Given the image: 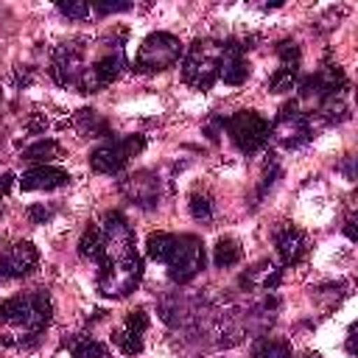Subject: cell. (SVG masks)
<instances>
[{"mask_svg":"<svg viewBox=\"0 0 358 358\" xmlns=\"http://www.w3.org/2000/svg\"><path fill=\"white\" fill-rule=\"evenodd\" d=\"M59 157H62V145L56 140H36L34 145H28L22 151V159L25 162H36V165H50Z\"/></svg>","mask_w":358,"mask_h":358,"instance_id":"cell-18","label":"cell"},{"mask_svg":"<svg viewBox=\"0 0 358 358\" xmlns=\"http://www.w3.org/2000/svg\"><path fill=\"white\" fill-rule=\"evenodd\" d=\"M39 263V252L31 241H20L14 246H8L0 257V277H8V280H20V277H28Z\"/></svg>","mask_w":358,"mask_h":358,"instance_id":"cell-12","label":"cell"},{"mask_svg":"<svg viewBox=\"0 0 358 358\" xmlns=\"http://www.w3.org/2000/svg\"><path fill=\"white\" fill-rule=\"evenodd\" d=\"M218 64H221V42L196 39L182 56V81L193 90L207 92L218 81Z\"/></svg>","mask_w":358,"mask_h":358,"instance_id":"cell-3","label":"cell"},{"mask_svg":"<svg viewBox=\"0 0 358 358\" xmlns=\"http://www.w3.org/2000/svg\"><path fill=\"white\" fill-rule=\"evenodd\" d=\"M246 48L238 39L221 42V64H218V78L229 87H241L249 78V62H246Z\"/></svg>","mask_w":358,"mask_h":358,"instance_id":"cell-13","label":"cell"},{"mask_svg":"<svg viewBox=\"0 0 358 358\" xmlns=\"http://www.w3.org/2000/svg\"><path fill=\"white\" fill-rule=\"evenodd\" d=\"M182 56H185V48L179 42V36H173L168 31H157L143 39L137 59H134V70L145 73V76L162 73V70H171Z\"/></svg>","mask_w":358,"mask_h":358,"instance_id":"cell-4","label":"cell"},{"mask_svg":"<svg viewBox=\"0 0 358 358\" xmlns=\"http://www.w3.org/2000/svg\"><path fill=\"white\" fill-rule=\"evenodd\" d=\"M252 358H291V344L282 338H257L252 347Z\"/></svg>","mask_w":358,"mask_h":358,"instance_id":"cell-22","label":"cell"},{"mask_svg":"<svg viewBox=\"0 0 358 358\" xmlns=\"http://www.w3.org/2000/svg\"><path fill=\"white\" fill-rule=\"evenodd\" d=\"M76 129L84 134V137H109V123L95 112V109H78L76 115Z\"/></svg>","mask_w":358,"mask_h":358,"instance_id":"cell-17","label":"cell"},{"mask_svg":"<svg viewBox=\"0 0 358 358\" xmlns=\"http://www.w3.org/2000/svg\"><path fill=\"white\" fill-rule=\"evenodd\" d=\"M274 243H277V255H280V263L282 266H296L308 255V238H305V232L296 229V227H291V224L282 227V229H277Z\"/></svg>","mask_w":358,"mask_h":358,"instance_id":"cell-16","label":"cell"},{"mask_svg":"<svg viewBox=\"0 0 358 358\" xmlns=\"http://www.w3.org/2000/svg\"><path fill=\"white\" fill-rule=\"evenodd\" d=\"M59 11L67 17V20H87L92 6L84 3V0H67V3H59Z\"/></svg>","mask_w":358,"mask_h":358,"instance_id":"cell-27","label":"cell"},{"mask_svg":"<svg viewBox=\"0 0 358 358\" xmlns=\"http://www.w3.org/2000/svg\"><path fill=\"white\" fill-rule=\"evenodd\" d=\"M241 255H243L241 243H238L235 238H229V235L218 238V243L213 246V263H215V268H229V266H235V263L241 260Z\"/></svg>","mask_w":358,"mask_h":358,"instance_id":"cell-19","label":"cell"},{"mask_svg":"<svg viewBox=\"0 0 358 358\" xmlns=\"http://www.w3.org/2000/svg\"><path fill=\"white\" fill-rule=\"evenodd\" d=\"M190 215L196 221H210L213 218V201L207 193H193L190 196Z\"/></svg>","mask_w":358,"mask_h":358,"instance_id":"cell-26","label":"cell"},{"mask_svg":"<svg viewBox=\"0 0 358 358\" xmlns=\"http://www.w3.org/2000/svg\"><path fill=\"white\" fill-rule=\"evenodd\" d=\"M168 277L179 285L190 282L201 268H204V243L199 235H190V232H182L176 235L173 241V252L168 257Z\"/></svg>","mask_w":358,"mask_h":358,"instance_id":"cell-7","label":"cell"},{"mask_svg":"<svg viewBox=\"0 0 358 358\" xmlns=\"http://www.w3.org/2000/svg\"><path fill=\"white\" fill-rule=\"evenodd\" d=\"M145 148V137L143 134H126V137H112L103 145H98L90 154V168L95 173H120L131 157H137Z\"/></svg>","mask_w":358,"mask_h":358,"instance_id":"cell-6","label":"cell"},{"mask_svg":"<svg viewBox=\"0 0 358 358\" xmlns=\"http://www.w3.org/2000/svg\"><path fill=\"white\" fill-rule=\"evenodd\" d=\"M50 215H53V213H50L48 207H42V204H34V207H28V218H31L34 224H45Z\"/></svg>","mask_w":358,"mask_h":358,"instance_id":"cell-29","label":"cell"},{"mask_svg":"<svg viewBox=\"0 0 358 358\" xmlns=\"http://www.w3.org/2000/svg\"><path fill=\"white\" fill-rule=\"evenodd\" d=\"M296 73H299V70L277 67V73L268 78V92H288V90H294V84H296Z\"/></svg>","mask_w":358,"mask_h":358,"instance_id":"cell-25","label":"cell"},{"mask_svg":"<svg viewBox=\"0 0 358 358\" xmlns=\"http://www.w3.org/2000/svg\"><path fill=\"white\" fill-rule=\"evenodd\" d=\"M277 56H280V67H285V70H299L302 56H299V48H296L294 39L277 42Z\"/></svg>","mask_w":358,"mask_h":358,"instance_id":"cell-24","label":"cell"},{"mask_svg":"<svg viewBox=\"0 0 358 358\" xmlns=\"http://www.w3.org/2000/svg\"><path fill=\"white\" fill-rule=\"evenodd\" d=\"M313 129H310V117L305 112H299V106L291 101L280 109V115L274 117V123L268 126V137L282 145V148H299L310 140Z\"/></svg>","mask_w":358,"mask_h":358,"instance_id":"cell-8","label":"cell"},{"mask_svg":"<svg viewBox=\"0 0 358 358\" xmlns=\"http://www.w3.org/2000/svg\"><path fill=\"white\" fill-rule=\"evenodd\" d=\"M101 249H103V229H101V224H90V227L81 232L78 255H81L84 260H95V263H98Z\"/></svg>","mask_w":358,"mask_h":358,"instance_id":"cell-20","label":"cell"},{"mask_svg":"<svg viewBox=\"0 0 358 358\" xmlns=\"http://www.w3.org/2000/svg\"><path fill=\"white\" fill-rule=\"evenodd\" d=\"M103 249L98 257V291L112 299L129 296L143 280V257L134 249V232L120 210L101 218Z\"/></svg>","mask_w":358,"mask_h":358,"instance_id":"cell-1","label":"cell"},{"mask_svg":"<svg viewBox=\"0 0 358 358\" xmlns=\"http://www.w3.org/2000/svg\"><path fill=\"white\" fill-rule=\"evenodd\" d=\"M268 126L271 123L255 109H241V112L224 117V129H227L229 140L243 154H257L268 143Z\"/></svg>","mask_w":358,"mask_h":358,"instance_id":"cell-5","label":"cell"},{"mask_svg":"<svg viewBox=\"0 0 358 358\" xmlns=\"http://www.w3.org/2000/svg\"><path fill=\"white\" fill-rule=\"evenodd\" d=\"M84 70H87V62H84V45L81 42H64L53 50L50 76L59 87H76L78 90Z\"/></svg>","mask_w":358,"mask_h":358,"instance_id":"cell-10","label":"cell"},{"mask_svg":"<svg viewBox=\"0 0 358 358\" xmlns=\"http://www.w3.org/2000/svg\"><path fill=\"white\" fill-rule=\"evenodd\" d=\"M131 3H92L95 14H117V11H129Z\"/></svg>","mask_w":358,"mask_h":358,"instance_id":"cell-28","label":"cell"},{"mask_svg":"<svg viewBox=\"0 0 358 358\" xmlns=\"http://www.w3.org/2000/svg\"><path fill=\"white\" fill-rule=\"evenodd\" d=\"M123 67H126L123 45H115V48L103 50L92 64H87V70L78 81V92H101L103 87H109L120 76Z\"/></svg>","mask_w":358,"mask_h":358,"instance_id":"cell-9","label":"cell"},{"mask_svg":"<svg viewBox=\"0 0 358 358\" xmlns=\"http://www.w3.org/2000/svg\"><path fill=\"white\" fill-rule=\"evenodd\" d=\"M145 330H148V313H145L143 308H137V310H131V313L126 316L123 327L112 333V341L120 347L123 355H137V352L143 350V336H145Z\"/></svg>","mask_w":358,"mask_h":358,"instance_id":"cell-14","label":"cell"},{"mask_svg":"<svg viewBox=\"0 0 358 358\" xmlns=\"http://www.w3.org/2000/svg\"><path fill=\"white\" fill-rule=\"evenodd\" d=\"M70 355L73 358H112V352L101 341H95V338H78V341H73Z\"/></svg>","mask_w":358,"mask_h":358,"instance_id":"cell-23","label":"cell"},{"mask_svg":"<svg viewBox=\"0 0 358 358\" xmlns=\"http://www.w3.org/2000/svg\"><path fill=\"white\" fill-rule=\"evenodd\" d=\"M64 185H70V173L53 165H34L20 176L22 190H56Z\"/></svg>","mask_w":358,"mask_h":358,"instance_id":"cell-15","label":"cell"},{"mask_svg":"<svg viewBox=\"0 0 358 358\" xmlns=\"http://www.w3.org/2000/svg\"><path fill=\"white\" fill-rule=\"evenodd\" d=\"M120 193L131 204H137L143 210H151L159 201V179L151 171H137V173L120 179Z\"/></svg>","mask_w":358,"mask_h":358,"instance_id":"cell-11","label":"cell"},{"mask_svg":"<svg viewBox=\"0 0 358 358\" xmlns=\"http://www.w3.org/2000/svg\"><path fill=\"white\" fill-rule=\"evenodd\" d=\"M11 179H14L11 173H3V176H0V196H6V193L11 190Z\"/></svg>","mask_w":358,"mask_h":358,"instance_id":"cell-30","label":"cell"},{"mask_svg":"<svg viewBox=\"0 0 358 358\" xmlns=\"http://www.w3.org/2000/svg\"><path fill=\"white\" fill-rule=\"evenodd\" d=\"M53 319V302L48 291H28L8 296L0 302V324L11 327V336L22 338H39V333L50 324Z\"/></svg>","mask_w":358,"mask_h":358,"instance_id":"cell-2","label":"cell"},{"mask_svg":"<svg viewBox=\"0 0 358 358\" xmlns=\"http://www.w3.org/2000/svg\"><path fill=\"white\" fill-rule=\"evenodd\" d=\"M173 241H176V235H171V232H151L145 241V255L157 263H168V257L173 252Z\"/></svg>","mask_w":358,"mask_h":358,"instance_id":"cell-21","label":"cell"}]
</instances>
